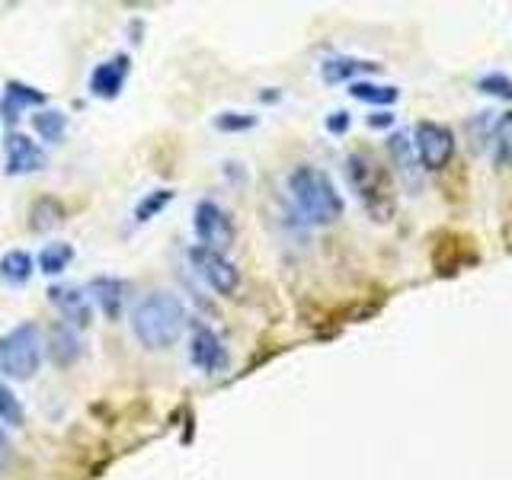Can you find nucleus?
Segmentation results:
<instances>
[{
    "mask_svg": "<svg viewBox=\"0 0 512 480\" xmlns=\"http://www.w3.org/2000/svg\"><path fill=\"white\" fill-rule=\"evenodd\" d=\"M128 71H132V58L128 55H112L109 61L96 64L90 74V93L96 100H116L128 80Z\"/></svg>",
    "mask_w": 512,
    "mask_h": 480,
    "instance_id": "nucleus-11",
    "label": "nucleus"
},
{
    "mask_svg": "<svg viewBox=\"0 0 512 480\" xmlns=\"http://www.w3.org/2000/svg\"><path fill=\"white\" fill-rule=\"evenodd\" d=\"M7 173L10 176H26V173H39L48 167V154L42 151L39 141H32L23 132H10L7 135Z\"/></svg>",
    "mask_w": 512,
    "mask_h": 480,
    "instance_id": "nucleus-10",
    "label": "nucleus"
},
{
    "mask_svg": "<svg viewBox=\"0 0 512 480\" xmlns=\"http://www.w3.org/2000/svg\"><path fill=\"white\" fill-rule=\"evenodd\" d=\"M0 279L7 285H26L32 279V256L26 250H7L0 256Z\"/></svg>",
    "mask_w": 512,
    "mask_h": 480,
    "instance_id": "nucleus-17",
    "label": "nucleus"
},
{
    "mask_svg": "<svg viewBox=\"0 0 512 480\" xmlns=\"http://www.w3.org/2000/svg\"><path fill=\"white\" fill-rule=\"evenodd\" d=\"M58 221H64V205L58 202V199H52V196H42V199H36L32 202V208H29V228L32 231H48V228H55Z\"/></svg>",
    "mask_w": 512,
    "mask_h": 480,
    "instance_id": "nucleus-18",
    "label": "nucleus"
},
{
    "mask_svg": "<svg viewBox=\"0 0 512 480\" xmlns=\"http://www.w3.org/2000/svg\"><path fill=\"white\" fill-rule=\"evenodd\" d=\"M173 202V189H154V192H148V196H144L138 205H135V221L138 224H148V221H154L160 212H164V208Z\"/></svg>",
    "mask_w": 512,
    "mask_h": 480,
    "instance_id": "nucleus-22",
    "label": "nucleus"
},
{
    "mask_svg": "<svg viewBox=\"0 0 512 480\" xmlns=\"http://www.w3.org/2000/svg\"><path fill=\"white\" fill-rule=\"evenodd\" d=\"M192 228H196V237L202 240V247L224 253L234 244V221L224 208L212 199H202L192 212Z\"/></svg>",
    "mask_w": 512,
    "mask_h": 480,
    "instance_id": "nucleus-7",
    "label": "nucleus"
},
{
    "mask_svg": "<svg viewBox=\"0 0 512 480\" xmlns=\"http://www.w3.org/2000/svg\"><path fill=\"white\" fill-rule=\"evenodd\" d=\"M349 93L356 96L359 103H372V106H391L400 96L397 87H391V84H368V80H352Z\"/></svg>",
    "mask_w": 512,
    "mask_h": 480,
    "instance_id": "nucleus-21",
    "label": "nucleus"
},
{
    "mask_svg": "<svg viewBox=\"0 0 512 480\" xmlns=\"http://www.w3.org/2000/svg\"><path fill=\"white\" fill-rule=\"evenodd\" d=\"M7 464V436H4V429H0V468Z\"/></svg>",
    "mask_w": 512,
    "mask_h": 480,
    "instance_id": "nucleus-29",
    "label": "nucleus"
},
{
    "mask_svg": "<svg viewBox=\"0 0 512 480\" xmlns=\"http://www.w3.org/2000/svg\"><path fill=\"white\" fill-rule=\"evenodd\" d=\"M45 356V343H42V330L36 324H20L10 333L0 336V372L7 378L26 381L39 372Z\"/></svg>",
    "mask_w": 512,
    "mask_h": 480,
    "instance_id": "nucleus-4",
    "label": "nucleus"
},
{
    "mask_svg": "<svg viewBox=\"0 0 512 480\" xmlns=\"http://www.w3.org/2000/svg\"><path fill=\"white\" fill-rule=\"evenodd\" d=\"M496 154H500L503 164L512 167V112L496 122Z\"/></svg>",
    "mask_w": 512,
    "mask_h": 480,
    "instance_id": "nucleus-26",
    "label": "nucleus"
},
{
    "mask_svg": "<svg viewBox=\"0 0 512 480\" xmlns=\"http://www.w3.org/2000/svg\"><path fill=\"white\" fill-rule=\"evenodd\" d=\"M368 125H372V128H388V125H394V116H391V112H372V116H368Z\"/></svg>",
    "mask_w": 512,
    "mask_h": 480,
    "instance_id": "nucleus-28",
    "label": "nucleus"
},
{
    "mask_svg": "<svg viewBox=\"0 0 512 480\" xmlns=\"http://www.w3.org/2000/svg\"><path fill=\"white\" fill-rule=\"evenodd\" d=\"M189 263L202 276V282L212 288V292L224 295V298H231L237 288H240V272H237V266L224 253H218V250H208L202 244L192 247L189 250Z\"/></svg>",
    "mask_w": 512,
    "mask_h": 480,
    "instance_id": "nucleus-6",
    "label": "nucleus"
},
{
    "mask_svg": "<svg viewBox=\"0 0 512 480\" xmlns=\"http://www.w3.org/2000/svg\"><path fill=\"white\" fill-rule=\"evenodd\" d=\"M52 359L58 365H71L80 359V340H77V330L68 324H55L52 327Z\"/></svg>",
    "mask_w": 512,
    "mask_h": 480,
    "instance_id": "nucleus-16",
    "label": "nucleus"
},
{
    "mask_svg": "<svg viewBox=\"0 0 512 480\" xmlns=\"http://www.w3.org/2000/svg\"><path fill=\"white\" fill-rule=\"evenodd\" d=\"M186 304L170 292L144 295L132 311V330L144 349H170L186 330Z\"/></svg>",
    "mask_w": 512,
    "mask_h": 480,
    "instance_id": "nucleus-1",
    "label": "nucleus"
},
{
    "mask_svg": "<svg viewBox=\"0 0 512 480\" xmlns=\"http://www.w3.org/2000/svg\"><path fill=\"white\" fill-rule=\"evenodd\" d=\"M0 420L10 423V426H23V420H26L20 397H16L4 381H0Z\"/></svg>",
    "mask_w": 512,
    "mask_h": 480,
    "instance_id": "nucleus-23",
    "label": "nucleus"
},
{
    "mask_svg": "<svg viewBox=\"0 0 512 480\" xmlns=\"http://www.w3.org/2000/svg\"><path fill=\"white\" fill-rule=\"evenodd\" d=\"M74 263V247L64 244V240H55V244H45L39 253V269L45 276H61L64 269Z\"/></svg>",
    "mask_w": 512,
    "mask_h": 480,
    "instance_id": "nucleus-20",
    "label": "nucleus"
},
{
    "mask_svg": "<svg viewBox=\"0 0 512 480\" xmlns=\"http://www.w3.org/2000/svg\"><path fill=\"white\" fill-rule=\"evenodd\" d=\"M215 128L218 132H250V128H256V116H250V112H221V116H215Z\"/></svg>",
    "mask_w": 512,
    "mask_h": 480,
    "instance_id": "nucleus-25",
    "label": "nucleus"
},
{
    "mask_svg": "<svg viewBox=\"0 0 512 480\" xmlns=\"http://www.w3.org/2000/svg\"><path fill=\"white\" fill-rule=\"evenodd\" d=\"M477 90L496 96V100H512V77L509 74H500V71L484 74V77L477 80Z\"/></svg>",
    "mask_w": 512,
    "mask_h": 480,
    "instance_id": "nucleus-24",
    "label": "nucleus"
},
{
    "mask_svg": "<svg viewBox=\"0 0 512 480\" xmlns=\"http://www.w3.org/2000/svg\"><path fill=\"white\" fill-rule=\"evenodd\" d=\"M388 151H391V157H394L397 170L404 173L410 183H416V170H423V167H420V160H416L413 138H407V135H391V138H388Z\"/></svg>",
    "mask_w": 512,
    "mask_h": 480,
    "instance_id": "nucleus-19",
    "label": "nucleus"
},
{
    "mask_svg": "<svg viewBox=\"0 0 512 480\" xmlns=\"http://www.w3.org/2000/svg\"><path fill=\"white\" fill-rule=\"evenodd\" d=\"M48 301L55 304L58 314L64 317V324L74 330H87L93 320V301L87 298L84 288L74 285H52L48 288Z\"/></svg>",
    "mask_w": 512,
    "mask_h": 480,
    "instance_id": "nucleus-9",
    "label": "nucleus"
},
{
    "mask_svg": "<svg viewBox=\"0 0 512 480\" xmlns=\"http://www.w3.org/2000/svg\"><path fill=\"white\" fill-rule=\"evenodd\" d=\"M368 71H378L375 61H362V58H327L320 64V74H324L327 84H352V77L356 74H368Z\"/></svg>",
    "mask_w": 512,
    "mask_h": 480,
    "instance_id": "nucleus-14",
    "label": "nucleus"
},
{
    "mask_svg": "<svg viewBox=\"0 0 512 480\" xmlns=\"http://www.w3.org/2000/svg\"><path fill=\"white\" fill-rule=\"evenodd\" d=\"M413 151L426 173H439L455 157V135L442 122H420L413 128Z\"/></svg>",
    "mask_w": 512,
    "mask_h": 480,
    "instance_id": "nucleus-5",
    "label": "nucleus"
},
{
    "mask_svg": "<svg viewBox=\"0 0 512 480\" xmlns=\"http://www.w3.org/2000/svg\"><path fill=\"white\" fill-rule=\"evenodd\" d=\"M346 176L349 186L356 192V199L368 212L372 221H391L397 196H394V183L388 170H384L372 154H349L346 157Z\"/></svg>",
    "mask_w": 512,
    "mask_h": 480,
    "instance_id": "nucleus-3",
    "label": "nucleus"
},
{
    "mask_svg": "<svg viewBox=\"0 0 512 480\" xmlns=\"http://www.w3.org/2000/svg\"><path fill=\"white\" fill-rule=\"evenodd\" d=\"M125 292H128V285H125L122 279L100 276V279H93V282H90L87 298H90L109 320H119V317H122V308H125Z\"/></svg>",
    "mask_w": 512,
    "mask_h": 480,
    "instance_id": "nucleus-12",
    "label": "nucleus"
},
{
    "mask_svg": "<svg viewBox=\"0 0 512 480\" xmlns=\"http://www.w3.org/2000/svg\"><path fill=\"white\" fill-rule=\"evenodd\" d=\"M48 96L36 87H26L20 84V80H10L7 84V93H4V100H0V119H4L7 125H13L16 119L23 116L26 109L32 106H45Z\"/></svg>",
    "mask_w": 512,
    "mask_h": 480,
    "instance_id": "nucleus-13",
    "label": "nucleus"
},
{
    "mask_svg": "<svg viewBox=\"0 0 512 480\" xmlns=\"http://www.w3.org/2000/svg\"><path fill=\"white\" fill-rule=\"evenodd\" d=\"M349 125H352L349 112H330V116H327V132H333V135L349 132Z\"/></svg>",
    "mask_w": 512,
    "mask_h": 480,
    "instance_id": "nucleus-27",
    "label": "nucleus"
},
{
    "mask_svg": "<svg viewBox=\"0 0 512 480\" xmlns=\"http://www.w3.org/2000/svg\"><path fill=\"white\" fill-rule=\"evenodd\" d=\"M32 128H36V135L48 144H58L68 135V116H64L61 109H39L36 116H32Z\"/></svg>",
    "mask_w": 512,
    "mask_h": 480,
    "instance_id": "nucleus-15",
    "label": "nucleus"
},
{
    "mask_svg": "<svg viewBox=\"0 0 512 480\" xmlns=\"http://www.w3.org/2000/svg\"><path fill=\"white\" fill-rule=\"evenodd\" d=\"M288 196H292L298 215L324 228V224H333L343 218V196L340 189L333 186V180L317 167H295L288 173Z\"/></svg>",
    "mask_w": 512,
    "mask_h": 480,
    "instance_id": "nucleus-2",
    "label": "nucleus"
},
{
    "mask_svg": "<svg viewBox=\"0 0 512 480\" xmlns=\"http://www.w3.org/2000/svg\"><path fill=\"white\" fill-rule=\"evenodd\" d=\"M189 359L196 368H202L205 375H215L228 368V349H224L221 336L212 327L196 324L189 336Z\"/></svg>",
    "mask_w": 512,
    "mask_h": 480,
    "instance_id": "nucleus-8",
    "label": "nucleus"
}]
</instances>
